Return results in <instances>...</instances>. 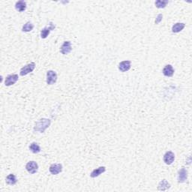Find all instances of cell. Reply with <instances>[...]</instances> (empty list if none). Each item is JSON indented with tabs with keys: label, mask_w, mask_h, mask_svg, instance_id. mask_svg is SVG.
I'll list each match as a JSON object with an SVG mask.
<instances>
[{
	"label": "cell",
	"mask_w": 192,
	"mask_h": 192,
	"mask_svg": "<svg viewBox=\"0 0 192 192\" xmlns=\"http://www.w3.org/2000/svg\"><path fill=\"white\" fill-rule=\"evenodd\" d=\"M131 66V62L129 60H125L121 62L119 64V70L122 72H126L130 70Z\"/></svg>",
	"instance_id": "8fae6325"
},
{
	"label": "cell",
	"mask_w": 192,
	"mask_h": 192,
	"mask_svg": "<svg viewBox=\"0 0 192 192\" xmlns=\"http://www.w3.org/2000/svg\"><path fill=\"white\" fill-rule=\"evenodd\" d=\"M185 24L183 23H177V24H174L172 27V32L173 33H178L183 30V29L185 28Z\"/></svg>",
	"instance_id": "9a60e30c"
},
{
	"label": "cell",
	"mask_w": 192,
	"mask_h": 192,
	"mask_svg": "<svg viewBox=\"0 0 192 192\" xmlns=\"http://www.w3.org/2000/svg\"><path fill=\"white\" fill-rule=\"evenodd\" d=\"M15 8L19 12H23L26 8V3L24 1H18L15 4Z\"/></svg>",
	"instance_id": "2e32d148"
},
{
	"label": "cell",
	"mask_w": 192,
	"mask_h": 192,
	"mask_svg": "<svg viewBox=\"0 0 192 192\" xmlns=\"http://www.w3.org/2000/svg\"><path fill=\"white\" fill-rule=\"evenodd\" d=\"M163 74L165 77H170L173 75L174 74V68H173V66L171 65H165V67L163 68Z\"/></svg>",
	"instance_id": "7c38bea8"
},
{
	"label": "cell",
	"mask_w": 192,
	"mask_h": 192,
	"mask_svg": "<svg viewBox=\"0 0 192 192\" xmlns=\"http://www.w3.org/2000/svg\"><path fill=\"white\" fill-rule=\"evenodd\" d=\"M19 79V77L17 74H10V75L7 76L5 80V85L6 86H10L14 85Z\"/></svg>",
	"instance_id": "8992f818"
},
{
	"label": "cell",
	"mask_w": 192,
	"mask_h": 192,
	"mask_svg": "<svg viewBox=\"0 0 192 192\" xmlns=\"http://www.w3.org/2000/svg\"><path fill=\"white\" fill-rule=\"evenodd\" d=\"M49 170L52 175H58L62 171V165L61 164H53L50 166Z\"/></svg>",
	"instance_id": "52a82bcc"
},
{
	"label": "cell",
	"mask_w": 192,
	"mask_h": 192,
	"mask_svg": "<svg viewBox=\"0 0 192 192\" xmlns=\"http://www.w3.org/2000/svg\"><path fill=\"white\" fill-rule=\"evenodd\" d=\"M47 83L48 85H53L57 81V74L54 71L50 70L47 72Z\"/></svg>",
	"instance_id": "3957f363"
},
{
	"label": "cell",
	"mask_w": 192,
	"mask_h": 192,
	"mask_svg": "<svg viewBox=\"0 0 192 192\" xmlns=\"http://www.w3.org/2000/svg\"><path fill=\"white\" fill-rule=\"evenodd\" d=\"M35 68V62H30L27 64L26 65H25L24 67H23L20 70V75L21 76H25L27 75L28 74L31 73L33 72Z\"/></svg>",
	"instance_id": "7a4b0ae2"
},
{
	"label": "cell",
	"mask_w": 192,
	"mask_h": 192,
	"mask_svg": "<svg viewBox=\"0 0 192 192\" xmlns=\"http://www.w3.org/2000/svg\"><path fill=\"white\" fill-rule=\"evenodd\" d=\"M5 182H6L8 185H15L17 182L16 176H15L14 174H12V173L9 174L8 176H7L6 179H5Z\"/></svg>",
	"instance_id": "e0dca14e"
},
{
	"label": "cell",
	"mask_w": 192,
	"mask_h": 192,
	"mask_svg": "<svg viewBox=\"0 0 192 192\" xmlns=\"http://www.w3.org/2000/svg\"><path fill=\"white\" fill-rule=\"evenodd\" d=\"M34 28V25L30 22H27L26 24H24V26H23L22 31L25 32H31Z\"/></svg>",
	"instance_id": "ffe728a7"
},
{
	"label": "cell",
	"mask_w": 192,
	"mask_h": 192,
	"mask_svg": "<svg viewBox=\"0 0 192 192\" xmlns=\"http://www.w3.org/2000/svg\"><path fill=\"white\" fill-rule=\"evenodd\" d=\"M170 188V184L166 179H163L159 182L158 185V190L159 191H167Z\"/></svg>",
	"instance_id": "5bb4252c"
},
{
	"label": "cell",
	"mask_w": 192,
	"mask_h": 192,
	"mask_svg": "<svg viewBox=\"0 0 192 192\" xmlns=\"http://www.w3.org/2000/svg\"><path fill=\"white\" fill-rule=\"evenodd\" d=\"M175 160V155L171 151H168L164 155V161L166 164L170 165L173 163Z\"/></svg>",
	"instance_id": "ba28073f"
},
{
	"label": "cell",
	"mask_w": 192,
	"mask_h": 192,
	"mask_svg": "<svg viewBox=\"0 0 192 192\" xmlns=\"http://www.w3.org/2000/svg\"><path fill=\"white\" fill-rule=\"evenodd\" d=\"M106 171V168L105 167H99V168L95 169L92 171L91 173H90V176L92 178H95L99 176L101 174H102L103 173H104Z\"/></svg>",
	"instance_id": "4fadbf2b"
},
{
	"label": "cell",
	"mask_w": 192,
	"mask_h": 192,
	"mask_svg": "<svg viewBox=\"0 0 192 192\" xmlns=\"http://www.w3.org/2000/svg\"><path fill=\"white\" fill-rule=\"evenodd\" d=\"M51 120H48V119L42 118L41 120H39L37 122L35 123V125L34 127V131H38L40 133H44L45 131V130L47 128L50 127L51 125Z\"/></svg>",
	"instance_id": "6da1fadb"
},
{
	"label": "cell",
	"mask_w": 192,
	"mask_h": 192,
	"mask_svg": "<svg viewBox=\"0 0 192 192\" xmlns=\"http://www.w3.org/2000/svg\"><path fill=\"white\" fill-rule=\"evenodd\" d=\"M168 4V1H167V0H158V1L155 3V6L158 8H164Z\"/></svg>",
	"instance_id": "d6986e66"
},
{
	"label": "cell",
	"mask_w": 192,
	"mask_h": 192,
	"mask_svg": "<svg viewBox=\"0 0 192 192\" xmlns=\"http://www.w3.org/2000/svg\"><path fill=\"white\" fill-rule=\"evenodd\" d=\"M56 28V26L53 23L51 22L50 23V26H47V27H45L41 31V38H46L49 35L50 32H51L52 30H54V29Z\"/></svg>",
	"instance_id": "30bf717a"
},
{
	"label": "cell",
	"mask_w": 192,
	"mask_h": 192,
	"mask_svg": "<svg viewBox=\"0 0 192 192\" xmlns=\"http://www.w3.org/2000/svg\"><path fill=\"white\" fill-rule=\"evenodd\" d=\"M29 149L31 150L32 152L35 153V154L41 152V147H40V146L37 143H32L30 144Z\"/></svg>",
	"instance_id": "ac0fdd59"
},
{
	"label": "cell",
	"mask_w": 192,
	"mask_h": 192,
	"mask_svg": "<svg viewBox=\"0 0 192 192\" xmlns=\"http://www.w3.org/2000/svg\"><path fill=\"white\" fill-rule=\"evenodd\" d=\"M26 169L27 170L29 173L30 174H35V173H37L38 170V165L35 161H29V162L26 165Z\"/></svg>",
	"instance_id": "5b68a950"
},
{
	"label": "cell",
	"mask_w": 192,
	"mask_h": 192,
	"mask_svg": "<svg viewBox=\"0 0 192 192\" xmlns=\"http://www.w3.org/2000/svg\"><path fill=\"white\" fill-rule=\"evenodd\" d=\"M162 18H163V15L161 14H158L156 17V20H155V24H158L159 23H160L161 21L162 20Z\"/></svg>",
	"instance_id": "44dd1931"
},
{
	"label": "cell",
	"mask_w": 192,
	"mask_h": 192,
	"mask_svg": "<svg viewBox=\"0 0 192 192\" xmlns=\"http://www.w3.org/2000/svg\"><path fill=\"white\" fill-rule=\"evenodd\" d=\"M177 179L179 183H183L188 179V170L185 168H182L179 170Z\"/></svg>",
	"instance_id": "277c9868"
},
{
	"label": "cell",
	"mask_w": 192,
	"mask_h": 192,
	"mask_svg": "<svg viewBox=\"0 0 192 192\" xmlns=\"http://www.w3.org/2000/svg\"><path fill=\"white\" fill-rule=\"evenodd\" d=\"M72 51V43L70 41H65L62 44V47L60 48V52L63 55H67L68 53H71V51Z\"/></svg>",
	"instance_id": "9c48e42d"
}]
</instances>
